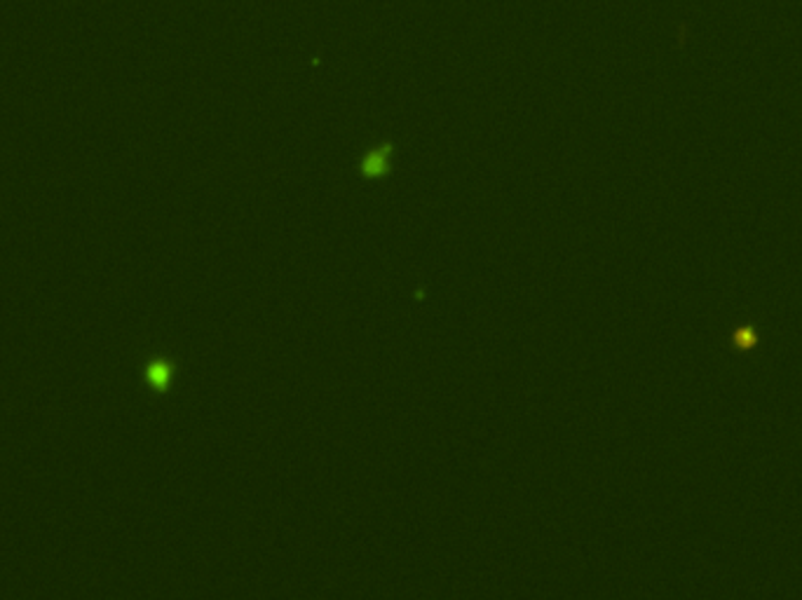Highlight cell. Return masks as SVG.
Returning <instances> with one entry per match:
<instances>
[{"label": "cell", "instance_id": "6da1fadb", "mask_svg": "<svg viewBox=\"0 0 802 600\" xmlns=\"http://www.w3.org/2000/svg\"><path fill=\"white\" fill-rule=\"evenodd\" d=\"M151 383L153 385H157V387H162L167 380H169V369H167V366H153L151 369Z\"/></svg>", "mask_w": 802, "mask_h": 600}]
</instances>
